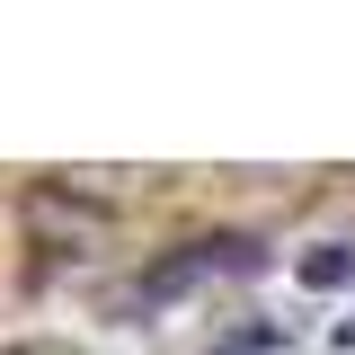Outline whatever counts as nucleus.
Masks as SVG:
<instances>
[{
  "mask_svg": "<svg viewBox=\"0 0 355 355\" xmlns=\"http://www.w3.org/2000/svg\"><path fill=\"white\" fill-rule=\"evenodd\" d=\"M302 284H320V293L347 284V249H311V258H302Z\"/></svg>",
  "mask_w": 355,
  "mask_h": 355,
  "instance_id": "nucleus-1",
  "label": "nucleus"
}]
</instances>
